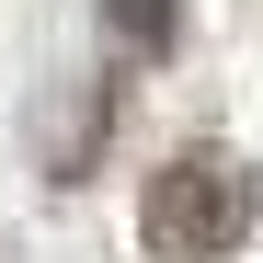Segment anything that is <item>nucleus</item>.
<instances>
[{
    "mask_svg": "<svg viewBox=\"0 0 263 263\" xmlns=\"http://www.w3.org/2000/svg\"><path fill=\"white\" fill-rule=\"evenodd\" d=\"M252 217H263V172H252L240 149L195 138V149H172V160L149 172V195H138V252H149V263H229V252L252 240Z\"/></svg>",
    "mask_w": 263,
    "mask_h": 263,
    "instance_id": "1",
    "label": "nucleus"
},
{
    "mask_svg": "<svg viewBox=\"0 0 263 263\" xmlns=\"http://www.w3.org/2000/svg\"><path fill=\"white\" fill-rule=\"evenodd\" d=\"M115 115H126V80H80V92L46 115V183H92V160L115 138Z\"/></svg>",
    "mask_w": 263,
    "mask_h": 263,
    "instance_id": "2",
    "label": "nucleus"
},
{
    "mask_svg": "<svg viewBox=\"0 0 263 263\" xmlns=\"http://www.w3.org/2000/svg\"><path fill=\"white\" fill-rule=\"evenodd\" d=\"M103 34H115L138 69H160L172 46H183V0H103Z\"/></svg>",
    "mask_w": 263,
    "mask_h": 263,
    "instance_id": "3",
    "label": "nucleus"
}]
</instances>
